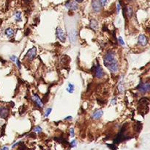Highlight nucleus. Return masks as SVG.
<instances>
[{"mask_svg": "<svg viewBox=\"0 0 150 150\" xmlns=\"http://www.w3.org/2000/svg\"><path fill=\"white\" fill-rule=\"evenodd\" d=\"M104 66L112 73H116L119 71V65L115 56V53L113 51H108L103 57Z\"/></svg>", "mask_w": 150, "mask_h": 150, "instance_id": "f257e3e1", "label": "nucleus"}, {"mask_svg": "<svg viewBox=\"0 0 150 150\" xmlns=\"http://www.w3.org/2000/svg\"><path fill=\"white\" fill-rule=\"evenodd\" d=\"M137 90L141 94H146L150 90V83L149 81H146L145 83L141 81L140 84L138 85Z\"/></svg>", "mask_w": 150, "mask_h": 150, "instance_id": "f03ea898", "label": "nucleus"}, {"mask_svg": "<svg viewBox=\"0 0 150 150\" xmlns=\"http://www.w3.org/2000/svg\"><path fill=\"white\" fill-rule=\"evenodd\" d=\"M92 71H93L94 76L98 79H101L104 77V72H103L102 68L99 64L95 65L92 68Z\"/></svg>", "mask_w": 150, "mask_h": 150, "instance_id": "7ed1b4c3", "label": "nucleus"}, {"mask_svg": "<svg viewBox=\"0 0 150 150\" xmlns=\"http://www.w3.org/2000/svg\"><path fill=\"white\" fill-rule=\"evenodd\" d=\"M56 35L57 38H58L61 42L64 43L66 41V34L62 28H60V27L56 28Z\"/></svg>", "mask_w": 150, "mask_h": 150, "instance_id": "20e7f679", "label": "nucleus"}, {"mask_svg": "<svg viewBox=\"0 0 150 150\" xmlns=\"http://www.w3.org/2000/svg\"><path fill=\"white\" fill-rule=\"evenodd\" d=\"M37 54V49L35 47H33L30 49L28 50V52L26 54V57L29 60H33V59L35 57Z\"/></svg>", "mask_w": 150, "mask_h": 150, "instance_id": "39448f33", "label": "nucleus"}, {"mask_svg": "<svg viewBox=\"0 0 150 150\" xmlns=\"http://www.w3.org/2000/svg\"><path fill=\"white\" fill-rule=\"evenodd\" d=\"M148 43V38L144 34L139 35V36L138 38V44L141 46V47H144L146 46Z\"/></svg>", "mask_w": 150, "mask_h": 150, "instance_id": "423d86ee", "label": "nucleus"}, {"mask_svg": "<svg viewBox=\"0 0 150 150\" xmlns=\"http://www.w3.org/2000/svg\"><path fill=\"white\" fill-rule=\"evenodd\" d=\"M9 108L5 106H0V118L7 119L9 116Z\"/></svg>", "mask_w": 150, "mask_h": 150, "instance_id": "0eeeda50", "label": "nucleus"}, {"mask_svg": "<svg viewBox=\"0 0 150 150\" xmlns=\"http://www.w3.org/2000/svg\"><path fill=\"white\" fill-rule=\"evenodd\" d=\"M65 7L70 10H76L78 9V5L74 1H68L65 3Z\"/></svg>", "mask_w": 150, "mask_h": 150, "instance_id": "6e6552de", "label": "nucleus"}, {"mask_svg": "<svg viewBox=\"0 0 150 150\" xmlns=\"http://www.w3.org/2000/svg\"><path fill=\"white\" fill-rule=\"evenodd\" d=\"M91 7H92V9H93V10H94V12H95V13H99L101 10V8H102V6H101L100 2L97 1V0H94V1L92 2Z\"/></svg>", "mask_w": 150, "mask_h": 150, "instance_id": "1a4fd4ad", "label": "nucleus"}, {"mask_svg": "<svg viewBox=\"0 0 150 150\" xmlns=\"http://www.w3.org/2000/svg\"><path fill=\"white\" fill-rule=\"evenodd\" d=\"M32 99L34 102H35V104L38 105V107L42 108L43 106V103L42 100L40 99V98L39 97V96L37 94H34V95L32 96Z\"/></svg>", "mask_w": 150, "mask_h": 150, "instance_id": "9d476101", "label": "nucleus"}, {"mask_svg": "<svg viewBox=\"0 0 150 150\" xmlns=\"http://www.w3.org/2000/svg\"><path fill=\"white\" fill-rule=\"evenodd\" d=\"M103 113H103L102 110H96L95 111L93 112V113H92L91 118L94 119H100L102 116Z\"/></svg>", "mask_w": 150, "mask_h": 150, "instance_id": "9b49d317", "label": "nucleus"}, {"mask_svg": "<svg viewBox=\"0 0 150 150\" xmlns=\"http://www.w3.org/2000/svg\"><path fill=\"white\" fill-rule=\"evenodd\" d=\"M89 26H90V27H91L92 30H95V31H96V30L98 29V21H96L95 19H91V20L90 21Z\"/></svg>", "mask_w": 150, "mask_h": 150, "instance_id": "f8f14e48", "label": "nucleus"}, {"mask_svg": "<svg viewBox=\"0 0 150 150\" xmlns=\"http://www.w3.org/2000/svg\"><path fill=\"white\" fill-rule=\"evenodd\" d=\"M5 36L8 38H11L14 36V31L12 28H7L5 31Z\"/></svg>", "mask_w": 150, "mask_h": 150, "instance_id": "ddd939ff", "label": "nucleus"}, {"mask_svg": "<svg viewBox=\"0 0 150 150\" xmlns=\"http://www.w3.org/2000/svg\"><path fill=\"white\" fill-rule=\"evenodd\" d=\"M126 13L129 18H131L133 16V10L131 7H128L126 9Z\"/></svg>", "mask_w": 150, "mask_h": 150, "instance_id": "4468645a", "label": "nucleus"}, {"mask_svg": "<svg viewBox=\"0 0 150 150\" xmlns=\"http://www.w3.org/2000/svg\"><path fill=\"white\" fill-rule=\"evenodd\" d=\"M75 90V85L72 83H69L68 84V88H66V90L70 94H73V91Z\"/></svg>", "mask_w": 150, "mask_h": 150, "instance_id": "2eb2a0df", "label": "nucleus"}, {"mask_svg": "<svg viewBox=\"0 0 150 150\" xmlns=\"http://www.w3.org/2000/svg\"><path fill=\"white\" fill-rule=\"evenodd\" d=\"M15 19L16 21H21L22 20L21 12H20V11H16L15 13Z\"/></svg>", "mask_w": 150, "mask_h": 150, "instance_id": "dca6fc26", "label": "nucleus"}, {"mask_svg": "<svg viewBox=\"0 0 150 150\" xmlns=\"http://www.w3.org/2000/svg\"><path fill=\"white\" fill-rule=\"evenodd\" d=\"M110 1V0H100V5H101V6H102V7H104V6H106L107 4H108V2Z\"/></svg>", "mask_w": 150, "mask_h": 150, "instance_id": "f3484780", "label": "nucleus"}, {"mask_svg": "<svg viewBox=\"0 0 150 150\" xmlns=\"http://www.w3.org/2000/svg\"><path fill=\"white\" fill-rule=\"evenodd\" d=\"M34 132H36L38 133H40L42 132V128L40 127V126H37L35 127L34 128Z\"/></svg>", "mask_w": 150, "mask_h": 150, "instance_id": "a211bd4d", "label": "nucleus"}, {"mask_svg": "<svg viewBox=\"0 0 150 150\" xmlns=\"http://www.w3.org/2000/svg\"><path fill=\"white\" fill-rule=\"evenodd\" d=\"M51 110H52L51 108H48L47 110H46L45 113V117H48L49 116V114L51 113Z\"/></svg>", "mask_w": 150, "mask_h": 150, "instance_id": "6ab92c4d", "label": "nucleus"}, {"mask_svg": "<svg viewBox=\"0 0 150 150\" xmlns=\"http://www.w3.org/2000/svg\"><path fill=\"white\" fill-rule=\"evenodd\" d=\"M118 41H119V43L122 45V46H124V41H123V38L120 36V37H119V38H118Z\"/></svg>", "mask_w": 150, "mask_h": 150, "instance_id": "aec40b11", "label": "nucleus"}, {"mask_svg": "<svg viewBox=\"0 0 150 150\" xmlns=\"http://www.w3.org/2000/svg\"><path fill=\"white\" fill-rule=\"evenodd\" d=\"M70 136H71L72 138H73V137H74V135H75V132H74V128H73V127H71V128L70 129Z\"/></svg>", "mask_w": 150, "mask_h": 150, "instance_id": "412c9836", "label": "nucleus"}, {"mask_svg": "<svg viewBox=\"0 0 150 150\" xmlns=\"http://www.w3.org/2000/svg\"><path fill=\"white\" fill-rule=\"evenodd\" d=\"M10 59L11 60H12V61H13V62H16V60L18 59V57H17L16 56L13 55V56H10Z\"/></svg>", "mask_w": 150, "mask_h": 150, "instance_id": "4be33fe9", "label": "nucleus"}, {"mask_svg": "<svg viewBox=\"0 0 150 150\" xmlns=\"http://www.w3.org/2000/svg\"><path fill=\"white\" fill-rule=\"evenodd\" d=\"M70 145H71V146H72V147H75V146H76V145H77V141H76L75 140H73V141L71 142Z\"/></svg>", "mask_w": 150, "mask_h": 150, "instance_id": "5701e85b", "label": "nucleus"}, {"mask_svg": "<svg viewBox=\"0 0 150 150\" xmlns=\"http://www.w3.org/2000/svg\"><path fill=\"white\" fill-rule=\"evenodd\" d=\"M119 91L121 92V93H123L124 91V87H123V85L122 84H120L119 85Z\"/></svg>", "mask_w": 150, "mask_h": 150, "instance_id": "b1692460", "label": "nucleus"}, {"mask_svg": "<svg viewBox=\"0 0 150 150\" xmlns=\"http://www.w3.org/2000/svg\"><path fill=\"white\" fill-rule=\"evenodd\" d=\"M16 65L18 66V68H21V63H20V61H19V60H18V59H17V60H16Z\"/></svg>", "mask_w": 150, "mask_h": 150, "instance_id": "393cba45", "label": "nucleus"}, {"mask_svg": "<svg viewBox=\"0 0 150 150\" xmlns=\"http://www.w3.org/2000/svg\"><path fill=\"white\" fill-rule=\"evenodd\" d=\"M117 103V98H113L111 101V105H114Z\"/></svg>", "mask_w": 150, "mask_h": 150, "instance_id": "a878e982", "label": "nucleus"}, {"mask_svg": "<svg viewBox=\"0 0 150 150\" xmlns=\"http://www.w3.org/2000/svg\"><path fill=\"white\" fill-rule=\"evenodd\" d=\"M117 13H119V11H120V4H117Z\"/></svg>", "mask_w": 150, "mask_h": 150, "instance_id": "bb28decb", "label": "nucleus"}, {"mask_svg": "<svg viewBox=\"0 0 150 150\" xmlns=\"http://www.w3.org/2000/svg\"><path fill=\"white\" fill-rule=\"evenodd\" d=\"M0 150H9V148H8V147H7V146H4L3 148L0 149Z\"/></svg>", "mask_w": 150, "mask_h": 150, "instance_id": "cd10ccee", "label": "nucleus"}, {"mask_svg": "<svg viewBox=\"0 0 150 150\" xmlns=\"http://www.w3.org/2000/svg\"><path fill=\"white\" fill-rule=\"evenodd\" d=\"M72 119V116H68V117H66L65 119H64V120H71Z\"/></svg>", "mask_w": 150, "mask_h": 150, "instance_id": "c85d7f7f", "label": "nucleus"}, {"mask_svg": "<svg viewBox=\"0 0 150 150\" xmlns=\"http://www.w3.org/2000/svg\"><path fill=\"white\" fill-rule=\"evenodd\" d=\"M75 2H78V3H81L84 2V0H75Z\"/></svg>", "mask_w": 150, "mask_h": 150, "instance_id": "c756f323", "label": "nucleus"}, {"mask_svg": "<svg viewBox=\"0 0 150 150\" xmlns=\"http://www.w3.org/2000/svg\"><path fill=\"white\" fill-rule=\"evenodd\" d=\"M128 1H132V0H128Z\"/></svg>", "mask_w": 150, "mask_h": 150, "instance_id": "7c9ffc66", "label": "nucleus"}]
</instances>
